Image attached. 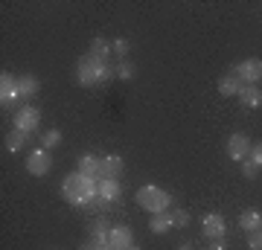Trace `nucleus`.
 I'll list each match as a JSON object with an SVG mask.
<instances>
[{
    "instance_id": "f257e3e1",
    "label": "nucleus",
    "mask_w": 262,
    "mask_h": 250,
    "mask_svg": "<svg viewBox=\"0 0 262 250\" xmlns=\"http://www.w3.org/2000/svg\"><path fill=\"white\" fill-rule=\"evenodd\" d=\"M61 195H64L67 204H79V207H88L96 195V177H88L82 172H70V175L61 180Z\"/></svg>"
},
{
    "instance_id": "f03ea898",
    "label": "nucleus",
    "mask_w": 262,
    "mask_h": 250,
    "mask_svg": "<svg viewBox=\"0 0 262 250\" xmlns=\"http://www.w3.org/2000/svg\"><path fill=\"white\" fill-rule=\"evenodd\" d=\"M114 76H117V67H111L108 61H96L94 56H82L79 64H76V79H79V84H84V87L105 84V82H111Z\"/></svg>"
},
{
    "instance_id": "7ed1b4c3",
    "label": "nucleus",
    "mask_w": 262,
    "mask_h": 250,
    "mask_svg": "<svg viewBox=\"0 0 262 250\" xmlns=\"http://www.w3.org/2000/svg\"><path fill=\"white\" fill-rule=\"evenodd\" d=\"M137 204L146 210V213L158 215V213H169V207H172V195L166 189H160L155 184H146L137 189Z\"/></svg>"
},
{
    "instance_id": "20e7f679",
    "label": "nucleus",
    "mask_w": 262,
    "mask_h": 250,
    "mask_svg": "<svg viewBox=\"0 0 262 250\" xmlns=\"http://www.w3.org/2000/svg\"><path fill=\"white\" fill-rule=\"evenodd\" d=\"M233 76L245 84V87L259 84L262 82V58H245V61H239L236 70H233Z\"/></svg>"
},
{
    "instance_id": "39448f33",
    "label": "nucleus",
    "mask_w": 262,
    "mask_h": 250,
    "mask_svg": "<svg viewBox=\"0 0 262 250\" xmlns=\"http://www.w3.org/2000/svg\"><path fill=\"white\" fill-rule=\"evenodd\" d=\"M53 169V157H50V151L47 148H32L29 151V157H27V172L29 175H35V177H44Z\"/></svg>"
},
{
    "instance_id": "423d86ee",
    "label": "nucleus",
    "mask_w": 262,
    "mask_h": 250,
    "mask_svg": "<svg viewBox=\"0 0 262 250\" xmlns=\"http://www.w3.org/2000/svg\"><path fill=\"white\" fill-rule=\"evenodd\" d=\"M38 125H41V111L32 108V105H24L15 111V128L24 131V134H35Z\"/></svg>"
},
{
    "instance_id": "0eeeda50",
    "label": "nucleus",
    "mask_w": 262,
    "mask_h": 250,
    "mask_svg": "<svg viewBox=\"0 0 262 250\" xmlns=\"http://www.w3.org/2000/svg\"><path fill=\"white\" fill-rule=\"evenodd\" d=\"M251 140H248V134H242V131H236V134H230V140H227V157L236 160V163H242V160L251 157Z\"/></svg>"
},
{
    "instance_id": "6e6552de",
    "label": "nucleus",
    "mask_w": 262,
    "mask_h": 250,
    "mask_svg": "<svg viewBox=\"0 0 262 250\" xmlns=\"http://www.w3.org/2000/svg\"><path fill=\"white\" fill-rule=\"evenodd\" d=\"M20 99V93H18V76H12V73H0V105L3 108H12V105Z\"/></svg>"
},
{
    "instance_id": "1a4fd4ad",
    "label": "nucleus",
    "mask_w": 262,
    "mask_h": 250,
    "mask_svg": "<svg viewBox=\"0 0 262 250\" xmlns=\"http://www.w3.org/2000/svg\"><path fill=\"white\" fill-rule=\"evenodd\" d=\"M201 230H204V236H207L210 241H222V239H225V233H227L225 215L207 213V215H204V221H201Z\"/></svg>"
},
{
    "instance_id": "9d476101",
    "label": "nucleus",
    "mask_w": 262,
    "mask_h": 250,
    "mask_svg": "<svg viewBox=\"0 0 262 250\" xmlns=\"http://www.w3.org/2000/svg\"><path fill=\"white\" fill-rule=\"evenodd\" d=\"M131 244H134V233H131V227H125V224H117V227H111V230H108V247H114V250H128Z\"/></svg>"
},
{
    "instance_id": "9b49d317",
    "label": "nucleus",
    "mask_w": 262,
    "mask_h": 250,
    "mask_svg": "<svg viewBox=\"0 0 262 250\" xmlns=\"http://www.w3.org/2000/svg\"><path fill=\"white\" fill-rule=\"evenodd\" d=\"M122 175V157L120 154H105L99 163V177L102 180H117Z\"/></svg>"
},
{
    "instance_id": "f8f14e48",
    "label": "nucleus",
    "mask_w": 262,
    "mask_h": 250,
    "mask_svg": "<svg viewBox=\"0 0 262 250\" xmlns=\"http://www.w3.org/2000/svg\"><path fill=\"white\" fill-rule=\"evenodd\" d=\"M96 195L102 198L105 204H111V201H117L120 198V180H96Z\"/></svg>"
},
{
    "instance_id": "ddd939ff",
    "label": "nucleus",
    "mask_w": 262,
    "mask_h": 250,
    "mask_svg": "<svg viewBox=\"0 0 262 250\" xmlns=\"http://www.w3.org/2000/svg\"><path fill=\"white\" fill-rule=\"evenodd\" d=\"M99 163H102V157H96V154H82V157H79V169H76V172H82V175L96 177V180H99Z\"/></svg>"
},
{
    "instance_id": "4468645a",
    "label": "nucleus",
    "mask_w": 262,
    "mask_h": 250,
    "mask_svg": "<svg viewBox=\"0 0 262 250\" xmlns=\"http://www.w3.org/2000/svg\"><path fill=\"white\" fill-rule=\"evenodd\" d=\"M41 90V82H38V76L27 73V76H18V93L20 99H27V96H35Z\"/></svg>"
},
{
    "instance_id": "2eb2a0df",
    "label": "nucleus",
    "mask_w": 262,
    "mask_h": 250,
    "mask_svg": "<svg viewBox=\"0 0 262 250\" xmlns=\"http://www.w3.org/2000/svg\"><path fill=\"white\" fill-rule=\"evenodd\" d=\"M172 227H175L172 213H158V215H151V221H149V230L155 233V236H163V233H169Z\"/></svg>"
},
{
    "instance_id": "dca6fc26",
    "label": "nucleus",
    "mask_w": 262,
    "mask_h": 250,
    "mask_svg": "<svg viewBox=\"0 0 262 250\" xmlns=\"http://www.w3.org/2000/svg\"><path fill=\"white\" fill-rule=\"evenodd\" d=\"M239 227H242L245 233H256V230H262V215L256 213V210H245V213L239 215Z\"/></svg>"
},
{
    "instance_id": "f3484780",
    "label": "nucleus",
    "mask_w": 262,
    "mask_h": 250,
    "mask_svg": "<svg viewBox=\"0 0 262 250\" xmlns=\"http://www.w3.org/2000/svg\"><path fill=\"white\" fill-rule=\"evenodd\" d=\"M239 102H242L245 108H259V105H262V87H256V84L242 87V93H239Z\"/></svg>"
},
{
    "instance_id": "a211bd4d",
    "label": "nucleus",
    "mask_w": 262,
    "mask_h": 250,
    "mask_svg": "<svg viewBox=\"0 0 262 250\" xmlns=\"http://www.w3.org/2000/svg\"><path fill=\"white\" fill-rule=\"evenodd\" d=\"M111 44H108V41H105V38H94V41H91V50H88V56H94L96 61H108V58H111Z\"/></svg>"
},
{
    "instance_id": "6ab92c4d",
    "label": "nucleus",
    "mask_w": 262,
    "mask_h": 250,
    "mask_svg": "<svg viewBox=\"0 0 262 250\" xmlns=\"http://www.w3.org/2000/svg\"><path fill=\"white\" fill-rule=\"evenodd\" d=\"M219 93H222V96H239V93H242V82H239L233 73L222 76V79H219Z\"/></svg>"
},
{
    "instance_id": "aec40b11",
    "label": "nucleus",
    "mask_w": 262,
    "mask_h": 250,
    "mask_svg": "<svg viewBox=\"0 0 262 250\" xmlns=\"http://www.w3.org/2000/svg\"><path fill=\"white\" fill-rule=\"evenodd\" d=\"M24 143H27V134H24V131H9V134H6V148H9V151H20V148H24Z\"/></svg>"
},
{
    "instance_id": "412c9836",
    "label": "nucleus",
    "mask_w": 262,
    "mask_h": 250,
    "mask_svg": "<svg viewBox=\"0 0 262 250\" xmlns=\"http://www.w3.org/2000/svg\"><path fill=\"white\" fill-rule=\"evenodd\" d=\"M137 76V67L131 64V61H120L117 64V79H122V82H131Z\"/></svg>"
},
{
    "instance_id": "4be33fe9",
    "label": "nucleus",
    "mask_w": 262,
    "mask_h": 250,
    "mask_svg": "<svg viewBox=\"0 0 262 250\" xmlns=\"http://www.w3.org/2000/svg\"><path fill=\"white\" fill-rule=\"evenodd\" d=\"M58 143H61V131H58V128H50L47 134L41 137V148H47V151H50V148H56Z\"/></svg>"
},
{
    "instance_id": "5701e85b",
    "label": "nucleus",
    "mask_w": 262,
    "mask_h": 250,
    "mask_svg": "<svg viewBox=\"0 0 262 250\" xmlns=\"http://www.w3.org/2000/svg\"><path fill=\"white\" fill-rule=\"evenodd\" d=\"M128 41H125V38H117V41H114L111 44V50H114V56H120L122 61H125V56H128Z\"/></svg>"
},
{
    "instance_id": "b1692460",
    "label": "nucleus",
    "mask_w": 262,
    "mask_h": 250,
    "mask_svg": "<svg viewBox=\"0 0 262 250\" xmlns=\"http://www.w3.org/2000/svg\"><path fill=\"white\" fill-rule=\"evenodd\" d=\"M239 166H242V175H245V177H256V175H259V166H256V163H253L251 157H248V160H242Z\"/></svg>"
},
{
    "instance_id": "393cba45",
    "label": "nucleus",
    "mask_w": 262,
    "mask_h": 250,
    "mask_svg": "<svg viewBox=\"0 0 262 250\" xmlns=\"http://www.w3.org/2000/svg\"><path fill=\"white\" fill-rule=\"evenodd\" d=\"M172 221H175V227H187V224H189V213H187V210H175V213H172Z\"/></svg>"
},
{
    "instance_id": "a878e982",
    "label": "nucleus",
    "mask_w": 262,
    "mask_h": 250,
    "mask_svg": "<svg viewBox=\"0 0 262 250\" xmlns=\"http://www.w3.org/2000/svg\"><path fill=\"white\" fill-rule=\"evenodd\" d=\"M248 247H251V250H262V230L248 233Z\"/></svg>"
},
{
    "instance_id": "bb28decb",
    "label": "nucleus",
    "mask_w": 262,
    "mask_h": 250,
    "mask_svg": "<svg viewBox=\"0 0 262 250\" xmlns=\"http://www.w3.org/2000/svg\"><path fill=\"white\" fill-rule=\"evenodd\" d=\"M251 160H253V163H256V166L262 169V143H256V146L251 148Z\"/></svg>"
},
{
    "instance_id": "cd10ccee",
    "label": "nucleus",
    "mask_w": 262,
    "mask_h": 250,
    "mask_svg": "<svg viewBox=\"0 0 262 250\" xmlns=\"http://www.w3.org/2000/svg\"><path fill=\"white\" fill-rule=\"evenodd\" d=\"M82 250H102V244H96V241L91 239V241H84L82 244Z\"/></svg>"
},
{
    "instance_id": "c85d7f7f",
    "label": "nucleus",
    "mask_w": 262,
    "mask_h": 250,
    "mask_svg": "<svg viewBox=\"0 0 262 250\" xmlns=\"http://www.w3.org/2000/svg\"><path fill=\"white\" fill-rule=\"evenodd\" d=\"M207 250H225V244H222V241H213V244H210Z\"/></svg>"
},
{
    "instance_id": "c756f323",
    "label": "nucleus",
    "mask_w": 262,
    "mask_h": 250,
    "mask_svg": "<svg viewBox=\"0 0 262 250\" xmlns=\"http://www.w3.org/2000/svg\"><path fill=\"white\" fill-rule=\"evenodd\" d=\"M178 250H195V247H192V244H181Z\"/></svg>"
},
{
    "instance_id": "7c9ffc66",
    "label": "nucleus",
    "mask_w": 262,
    "mask_h": 250,
    "mask_svg": "<svg viewBox=\"0 0 262 250\" xmlns=\"http://www.w3.org/2000/svg\"><path fill=\"white\" fill-rule=\"evenodd\" d=\"M128 250H140V247H137V244H131V247H128Z\"/></svg>"
},
{
    "instance_id": "2f4dec72",
    "label": "nucleus",
    "mask_w": 262,
    "mask_h": 250,
    "mask_svg": "<svg viewBox=\"0 0 262 250\" xmlns=\"http://www.w3.org/2000/svg\"><path fill=\"white\" fill-rule=\"evenodd\" d=\"M102 250H114V247H102Z\"/></svg>"
}]
</instances>
